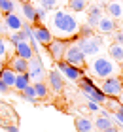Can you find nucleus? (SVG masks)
Returning a JSON list of instances; mask_svg holds the SVG:
<instances>
[{
  "instance_id": "1",
  "label": "nucleus",
  "mask_w": 123,
  "mask_h": 132,
  "mask_svg": "<svg viewBox=\"0 0 123 132\" xmlns=\"http://www.w3.org/2000/svg\"><path fill=\"white\" fill-rule=\"evenodd\" d=\"M51 28L57 34V38H72L78 34V19L64 10H57L51 17Z\"/></svg>"
},
{
  "instance_id": "2",
  "label": "nucleus",
  "mask_w": 123,
  "mask_h": 132,
  "mask_svg": "<svg viewBox=\"0 0 123 132\" xmlns=\"http://www.w3.org/2000/svg\"><path fill=\"white\" fill-rule=\"evenodd\" d=\"M89 70L98 79H106V77L115 76L118 70H121V68L118 66V62L112 61L110 57H95L93 61L89 62Z\"/></svg>"
},
{
  "instance_id": "3",
  "label": "nucleus",
  "mask_w": 123,
  "mask_h": 132,
  "mask_svg": "<svg viewBox=\"0 0 123 132\" xmlns=\"http://www.w3.org/2000/svg\"><path fill=\"white\" fill-rule=\"evenodd\" d=\"M78 83H79V87H82L83 96L87 98V102H97V104H104V102H106V94H104L100 91V87H97L89 77L82 76L78 79Z\"/></svg>"
},
{
  "instance_id": "4",
  "label": "nucleus",
  "mask_w": 123,
  "mask_h": 132,
  "mask_svg": "<svg viewBox=\"0 0 123 132\" xmlns=\"http://www.w3.org/2000/svg\"><path fill=\"white\" fill-rule=\"evenodd\" d=\"M76 45L82 49V53H83L85 57L91 59V57H95V55L100 53V49H102V40L93 34V36H87V38H79Z\"/></svg>"
},
{
  "instance_id": "5",
  "label": "nucleus",
  "mask_w": 123,
  "mask_h": 132,
  "mask_svg": "<svg viewBox=\"0 0 123 132\" xmlns=\"http://www.w3.org/2000/svg\"><path fill=\"white\" fill-rule=\"evenodd\" d=\"M63 61L72 64V66H78V68H83V66H85V55L82 53V49H79L76 44H68L66 49H64Z\"/></svg>"
},
{
  "instance_id": "6",
  "label": "nucleus",
  "mask_w": 123,
  "mask_h": 132,
  "mask_svg": "<svg viewBox=\"0 0 123 132\" xmlns=\"http://www.w3.org/2000/svg\"><path fill=\"white\" fill-rule=\"evenodd\" d=\"M121 89H123V81H121V77H118V76H112V77L102 79L100 91L106 94V98H118L119 93H121Z\"/></svg>"
},
{
  "instance_id": "7",
  "label": "nucleus",
  "mask_w": 123,
  "mask_h": 132,
  "mask_svg": "<svg viewBox=\"0 0 123 132\" xmlns=\"http://www.w3.org/2000/svg\"><path fill=\"white\" fill-rule=\"evenodd\" d=\"M27 74L30 77V81H44L46 77V70H44V62L38 55H34L32 59H28V66H27Z\"/></svg>"
},
{
  "instance_id": "8",
  "label": "nucleus",
  "mask_w": 123,
  "mask_h": 132,
  "mask_svg": "<svg viewBox=\"0 0 123 132\" xmlns=\"http://www.w3.org/2000/svg\"><path fill=\"white\" fill-rule=\"evenodd\" d=\"M57 70L61 72V76L66 77V79H70V81H78L79 77L83 76V70L82 68H78V66H72L68 62H64L63 59L57 62Z\"/></svg>"
},
{
  "instance_id": "9",
  "label": "nucleus",
  "mask_w": 123,
  "mask_h": 132,
  "mask_svg": "<svg viewBox=\"0 0 123 132\" xmlns=\"http://www.w3.org/2000/svg\"><path fill=\"white\" fill-rule=\"evenodd\" d=\"M30 32H32V38L38 42V44H42V45H47L49 42L53 40L51 30H49V28H46V27H42V25H38V27H30Z\"/></svg>"
},
{
  "instance_id": "10",
  "label": "nucleus",
  "mask_w": 123,
  "mask_h": 132,
  "mask_svg": "<svg viewBox=\"0 0 123 132\" xmlns=\"http://www.w3.org/2000/svg\"><path fill=\"white\" fill-rule=\"evenodd\" d=\"M95 28L100 34H112L115 28H118V21L112 19L110 15H102L100 19H98V23L95 25Z\"/></svg>"
},
{
  "instance_id": "11",
  "label": "nucleus",
  "mask_w": 123,
  "mask_h": 132,
  "mask_svg": "<svg viewBox=\"0 0 123 132\" xmlns=\"http://www.w3.org/2000/svg\"><path fill=\"white\" fill-rule=\"evenodd\" d=\"M2 23L6 25V28H8V34H10V32L21 30V27L25 25L23 19L15 13V11H11V13H4V21H2Z\"/></svg>"
},
{
  "instance_id": "12",
  "label": "nucleus",
  "mask_w": 123,
  "mask_h": 132,
  "mask_svg": "<svg viewBox=\"0 0 123 132\" xmlns=\"http://www.w3.org/2000/svg\"><path fill=\"white\" fill-rule=\"evenodd\" d=\"M66 45H68V42H64V40H51L47 44V49H49V55H51L53 59H57V61H61L64 55V49H66Z\"/></svg>"
},
{
  "instance_id": "13",
  "label": "nucleus",
  "mask_w": 123,
  "mask_h": 132,
  "mask_svg": "<svg viewBox=\"0 0 123 132\" xmlns=\"http://www.w3.org/2000/svg\"><path fill=\"white\" fill-rule=\"evenodd\" d=\"M47 81H49V85H51L53 89V93L55 94H59V93H63V89H64V81H63V76H61V72L55 68L51 70L47 74Z\"/></svg>"
},
{
  "instance_id": "14",
  "label": "nucleus",
  "mask_w": 123,
  "mask_h": 132,
  "mask_svg": "<svg viewBox=\"0 0 123 132\" xmlns=\"http://www.w3.org/2000/svg\"><path fill=\"white\" fill-rule=\"evenodd\" d=\"M106 11L112 19L121 21L123 19V0H110L106 4Z\"/></svg>"
},
{
  "instance_id": "15",
  "label": "nucleus",
  "mask_w": 123,
  "mask_h": 132,
  "mask_svg": "<svg viewBox=\"0 0 123 132\" xmlns=\"http://www.w3.org/2000/svg\"><path fill=\"white\" fill-rule=\"evenodd\" d=\"M102 15H104V10H102L98 4L87 6V25H89V27L95 28V25L98 23V19H100Z\"/></svg>"
},
{
  "instance_id": "16",
  "label": "nucleus",
  "mask_w": 123,
  "mask_h": 132,
  "mask_svg": "<svg viewBox=\"0 0 123 132\" xmlns=\"http://www.w3.org/2000/svg\"><path fill=\"white\" fill-rule=\"evenodd\" d=\"M13 51H15L17 57L27 59V61L34 57V51H32V47H30L28 42H19V44H15V45H13Z\"/></svg>"
},
{
  "instance_id": "17",
  "label": "nucleus",
  "mask_w": 123,
  "mask_h": 132,
  "mask_svg": "<svg viewBox=\"0 0 123 132\" xmlns=\"http://www.w3.org/2000/svg\"><path fill=\"white\" fill-rule=\"evenodd\" d=\"M21 15H23L28 23H38V19H36V11H34V6L30 4V2H21Z\"/></svg>"
},
{
  "instance_id": "18",
  "label": "nucleus",
  "mask_w": 123,
  "mask_h": 132,
  "mask_svg": "<svg viewBox=\"0 0 123 132\" xmlns=\"http://www.w3.org/2000/svg\"><path fill=\"white\" fill-rule=\"evenodd\" d=\"M27 66H28V61L27 59H21V57H13L10 61V68L15 72V74H21V72H27Z\"/></svg>"
},
{
  "instance_id": "19",
  "label": "nucleus",
  "mask_w": 123,
  "mask_h": 132,
  "mask_svg": "<svg viewBox=\"0 0 123 132\" xmlns=\"http://www.w3.org/2000/svg\"><path fill=\"white\" fill-rule=\"evenodd\" d=\"M27 85H30V77L27 72H21V74H15V81H13V89L15 91H23Z\"/></svg>"
},
{
  "instance_id": "20",
  "label": "nucleus",
  "mask_w": 123,
  "mask_h": 132,
  "mask_svg": "<svg viewBox=\"0 0 123 132\" xmlns=\"http://www.w3.org/2000/svg\"><path fill=\"white\" fill-rule=\"evenodd\" d=\"M108 55H110V59L112 61H115V62H123V45H119V44H114L108 47Z\"/></svg>"
},
{
  "instance_id": "21",
  "label": "nucleus",
  "mask_w": 123,
  "mask_h": 132,
  "mask_svg": "<svg viewBox=\"0 0 123 132\" xmlns=\"http://www.w3.org/2000/svg\"><path fill=\"white\" fill-rule=\"evenodd\" d=\"M76 130L78 132H93L95 125L91 123L87 117H76Z\"/></svg>"
},
{
  "instance_id": "22",
  "label": "nucleus",
  "mask_w": 123,
  "mask_h": 132,
  "mask_svg": "<svg viewBox=\"0 0 123 132\" xmlns=\"http://www.w3.org/2000/svg\"><path fill=\"white\" fill-rule=\"evenodd\" d=\"M0 79H2L8 87H13V81H15V72L11 70V68H4L0 70Z\"/></svg>"
},
{
  "instance_id": "23",
  "label": "nucleus",
  "mask_w": 123,
  "mask_h": 132,
  "mask_svg": "<svg viewBox=\"0 0 123 132\" xmlns=\"http://www.w3.org/2000/svg\"><path fill=\"white\" fill-rule=\"evenodd\" d=\"M68 6L74 11H85L89 6V0H68Z\"/></svg>"
},
{
  "instance_id": "24",
  "label": "nucleus",
  "mask_w": 123,
  "mask_h": 132,
  "mask_svg": "<svg viewBox=\"0 0 123 132\" xmlns=\"http://www.w3.org/2000/svg\"><path fill=\"white\" fill-rule=\"evenodd\" d=\"M32 87H34V93H36L38 98H46L47 96V85L44 81H36V83H32Z\"/></svg>"
},
{
  "instance_id": "25",
  "label": "nucleus",
  "mask_w": 123,
  "mask_h": 132,
  "mask_svg": "<svg viewBox=\"0 0 123 132\" xmlns=\"http://www.w3.org/2000/svg\"><path fill=\"white\" fill-rule=\"evenodd\" d=\"M93 125H95V128H97V130H100V132H102L104 128H108L110 125H114V123H112V119H110V117H97Z\"/></svg>"
},
{
  "instance_id": "26",
  "label": "nucleus",
  "mask_w": 123,
  "mask_h": 132,
  "mask_svg": "<svg viewBox=\"0 0 123 132\" xmlns=\"http://www.w3.org/2000/svg\"><path fill=\"white\" fill-rule=\"evenodd\" d=\"M21 93H23V96L27 98L28 102H32V104H34V102H38V96H36V93H34V87H32V85H27Z\"/></svg>"
},
{
  "instance_id": "27",
  "label": "nucleus",
  "mask_w": 123,
  "mask_h": 132,
  "mask_svg": "<svg viewBox=\"0 0 123 132\" xmlns=\"http://www.w3.org/2000/svg\"><path fill=\"white\" fill-rule=\"evenodd\" d=\"M0 11H2V13H11V11H15V2L13 0H0Z\"/></svg>"
},
{
  "instance_id": "28",
  "label": "nucleus",
  "mask_w": 123,
  "mask_h": 132,
  "mask_svg": "<svg viewBox=\"0 0 123 132\" xmlns=\"http://www.w3.org/2000/svg\"><path fill=\"white\" fill-rule=\"evenodd\" d=\"M34 11H36V19H38V21H44L46 19V17H47V10L44 8V6H34Z\"/></svg>"
},
{
  "instance_id": "29",
  "label": "nucleus",
  "mask_w": 123,
  "mask_h": 132,
  "mask_svg": "<svg viewBox=\"0 0 123 132\" xmlns=\"http://www.w3.org/2000/svg\"><path fill=\"white\" fill-rule=\"evenodd\" d=\"M78 34L82 36V38L93 36V27H89V25H85V27H79V28H78Z\"/></svg>"
},
{
  "instance_id": "30",
  "label": "nucleus",
  "mask_w": 123,
  "mask_h": 132,
  "mask_svg": "<svg viewBox=\"0 0 123 132\" xmlns=\"http://www.w3.org/2000/svg\"><path fill=\"white\" fill-rule=\"evenodd\" d=\"M112 121H115L118 125H123V106H119L118 110L114 111V115H112Z\"/></svg>"
},
{
  "instance_id": "31",
  "label": "nucleus",
  "mask_w": 123,
  "mask_h": 132,
  "mask_svg": "<svg viewBox=\"0 0 123 132\" xmlns=\"http://www.w3.org/2000/svg\"><path fill=\"white\" fill-rule=\"evenodd\" d=\"M38 4H40V6H44L46 10H53V8H57L59 0H38Z\"/></svg>"
},
{
  "instance_id": "32",
  "label": "nucleus",
  "mask_w": 123,
  "mask_h": 132,
  "mask_svg": "<svg viewBox=\"0 0 123 132\" xmlns=\"http://www.w3.org/2000/svg\"><path fill=\"white\" fill-rule=\"evenodd\" d=\"M19 32H21V36H23V40H25V42H28L30 38H32V32H30V27H28V25H23Z\"/></svg>"
},
{
  "instance_id": "33",
  "label": "nucleus",
  "mask_w": 123,
  "mask_h": 132,
  "mask_svg": "<svg viewBox=\"0 0 123 132\" xmlns=\"http://www.w3.org/2000/svg\"><path fill=\"white\" fill-rule=\"evenodd\" d=\"M10 40H11V45H15V44H19V42H25L19 30H17V32H10Z\"/></svg>"
},
{
  "instance_id": "34",
  "label": "nucleus",
  "mask_w": 123,
  "mask_h": 132,
  "mask_svg": "<svg viewBox=\"0 0 123 132\" xmlns=\"http://www.w3.org/2000/svg\"><path fill=\"white\" fill-rule=\"evenodd\" d=\"M104 104H106V106H108V110H112V111H115V110H118V108L121 106V104H119V100H114V98H112V100H108V98H106V102H104Z\"/></svg>"
},
{
  "instance_id": "35",
  "label": "nucleus",
  "mask_w": 123,
  "mask_h": 132,
  "mask_svg": "<svg viewBox=\"0 0 123 132\" xmlns=\"http://www.w3.org/2000/svg\"><path fill=\"white\" fill-rule=\"evenodd\" d=\"M112 34H114V40H115V44L123 45V32H121V30H119V32H118V30H114Z\"/></svg>"
},
{
  "instance_id": "36",
  "label": "nucleus",
  "mask_w": 123,
  "mask_h": 132,
  "mask_svg": "<svg viewBox=\"0 0 123 132\" xmlns=\"http://www.w3.org/2000/svg\"><path fill=\"white\" fill-rule=\"evenodd\" d=\"M6 51H8V47H6V42L2 40V36H0V57H6Z\"/></svg>"
},
{
  "instance_id": "37",
  "label": "nucleus",
  "mask_w": 123,
  "mask_h": 132,
  "mask_svg": "<svg viewBox=\"0 0 123 132\" xmlns=\"http://www.w3.org/2000/svg\"><path fill=\"white\" fill-rule=\"evenodd\" d=\"M87 110L89 111H98V104L97 102H87Z\"/></svg>"
},
{
  "instance_id": "38",
  "label": "nucleus",
  "mask_w": 123,
  "mask_h": 132,
  "mask_svg": "<svg viewBox=\"0 0 123 132\" xmlns=\"http://www.w3.org/2000/svg\"><path fill=\"white\" fill-rule=\"evenodd\" d=\"M10 91V87L8 85H6V83L2 81V79H0V94H6V93H8Z\"/></svg>"
},
{
  "instance_id": "39",
  "label": "nucleus",
  "mask_w": 123,
  "mask_h": 132,
  "mask_svg": "<svg viewBox=\"0 0 123 132\" xmlns=\"http://www.w3.org/2000/svg\"><path fill=\"white\" fill-rule=\"evenodd\" d=\"M102 132H119V128L115 127V125H110V127H108V128H104Z\"/></svg>"
},
{
  "instance_id": "40",
  "label": "nucleus",
  "mask_w": 123,
  "mask_h": 132,
  "mask_svg": "<svg viewBox=\"0 0 123 132\" xmlns=\"http://www.w3.org/2000/svg\"><path fill=\"white\" fill-rule=\"evenodd\" d=\"M6 130H8V132H19V130H17V127H15V125H10V127L6 128Z\"/></svg>"
},
{
  "instance_id": "41",
  "label": "nucleus",
  "mask_w": 123,
  "mask_h": 132,
  "mask_svg": "<svg viewBox=\"0 0 123 132\" xmlns=\"http://www.w3.org/2000/svg\"><path fill=\"white\" fill-rule=\"evenodd\" d=\"M6 32H8V28H6V25H4V23H0V34H6Z\"/></svg>"
},
{
  "instance_id": "42",
  "label": "nucleus",
  "mask_w": 123,
  "mask_h": 132,
  "mask_svg": "<svg viewBox=\"0 0 123 132\" xmlns=\"http://www.w3.org/2000/svg\"><path fill=\"white\" fill-rule=\"evenodd\" d=\"M118 98H119V104L123 106V89H121V93H119V96H118Z\"/></svg>"
},
{
  "instance_id": "43",
  "label": "nucleus",
  "mask_w": 123,
  "mask_h": 132,
  "mask_svg": "<svg viewBox=\"0 0 123 132\" xmlns=\"http://www.w3.org/2000/svg\"><path fill=\"white\" fill-rule=\"evenodd\" d=\"M89 2H93V4H102L104 0H89Z\"/></svg>"
},
{
  "instance_id": "44",
  "label": "nucleus",
  "mask_w": 123,
  "mask_h": 132,
  "mask_svg": "<svg viewBox=\"0 0 123 132\" xmlns=\"http://www.w3.org/2000/svg\"><path fill=\"white\" fill-rule=\"evenodd\" d=\"M118 25H119V30H121V32H123V19H121V21H119V23H118Z\"/></svg>"
},
{
  "instance_id": "45",
  "label": "nucleus",
  "mask_w": 123,
  "mask_h": 132,
  "mask_svg": "<svg viewBox=\"0 0 123 132\" xmlns=\"http://www.w3.org/2000/svg\"><path fill=\"white\" fill-rule=\"evenodd\" d=\"M119 77H121V81H123V68H121V76H119Z\"/></svg>"
},
{
  "instance_id": "46",
  "label": "nucleus",
  "mask_w": 123,
  "mask_h": 132,
  "mask_svg": "<svg viewBox=\"0 0 123 132\" xmlns=\"http://www.w3.org/2000/svg\"><path fill=\"white\" fill-rule=\"evenodd\" d=\"M17 2H28V0H17Z\"/></svg>"
},
{
  "instance_id": "47",
  "label": "nucleus",
  "mask_w": 123,
  "mask_h": 132,
  "mask_svg": "<svg viewBox=\"0 0 123 132\" xmlns=\"http://www.w3.org/2000/svg\"><path fill=\"white\" fill-rule=\"evenodd\" d=\"M2 15H4V13H2V11H0V19H2Z\"/></svg>"
},
{
  "instance_id": "48",
  "label": "nucleus",
  "mask_w": 123,
  "mask_h": 132,
  "mask_svg": "<svg viewBox=\"0 0 123 132\" xmlns=\"http://www.w3.org/2000/svg\"><path fill=\"white\" fill-rule=\"evenodd\" d=\"M108 2H110V0H108Z\"/></svg>"
}]
</instances>
